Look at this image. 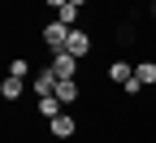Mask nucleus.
Segmentation results:
<instances>
[{"label":"nucleus","mask_w":156,"mask_h":143,"mask_svg":"<svg viewBox=\"0 0 156 143\" xmlns=\"http://www.w3.org/2000/svg\"><path fill=\"white\" fill-rule=\"evenodd\" d=\"M39 44H44L52 56H56V52H65V44H69V26H65V22H56V17H52V22H44V39H39Z\"/></svg>","instance_id":"f257e3e1"},{"label":"nucleus","mask_w":156,"mask_h":143,"mask_svg":"<svg viewBox=\"0 0 156 143\" xmlns=\"http://www.w3.org/2000/svg\"><path fill=\"white\" fill-rule=\"evenodd\" d=\"M152 17H156V5H152Z\"/></svg>","instance_id":"2eb2a0df"},{"label":"nucleus","mask_w":156,"mask_h":143,"mask_svg":"<svg viewBox=\"0 0 156 143\" xmlns=\"http://www.w3.org/2000/svg\"><path fill=\"white\" fill-rule=\"evenodd\" d=\"M52 74H56V78H78V56L56 52V56H52Z\"/></svg>","instance_id":"39448f33"},{"label":"nucleus","mask_w":156,"mask_h":143,"mask_svg":"<svg viewBox=\"0 0 156 143\" xmlns=\"http://www.w3.org/2000/svg\"><path fill=\"white\" fill-rule=\"evenodd\" d=\"M22 91H26V78H13V74H9V78H5V83H0V95H5V100H9V104H13V100H17V95H22Z\"/></svg>","instance_id":"6e6552de"},{"label":"nucleus","mask_w":156,"mask_h":143,"mask_svg":"<svg viewBox=\"0 0 156 143\" xmlns=\"http://www.w3.org/2000/svg\"><path fill=\"white\" fill-rule=\"evenodd\" d=\"M56 100L69 109L74 100H78V78H61V83H56Z\"/></svg>","instance_id":"0eeeda50"},{"label":"nucleus","mask_w":156,"mask_h":143,"mask_svg":"<svg viewBox=\"0 0 156 143\" xmlns=\"http://www.w3.org/2000/svg\"><path fill=\"white\" fill-rule=\"evenodd\" d=\"M56 22H65L69 30L78 26V5H65V9H56Z\"/></svg>","instance_id":"9b49d317"},{"label":"nucleus","mask_w":156,"mask_h":143,"mask_svg":"<svg viewBox=\"0 0 156 143\" xmlns=\"http://www.w3.org/2000/svg\"><path fill=\"white\" fill-rule=\"evenodd\" d=\"M134 78H139L143 87H152L156 83V61H139V65H134Z\"/></svg>","instance_id":"9d476101"},{"label":"nucleus","mask_w":156,"mask_h":143,"mask_svg":"<svg viewBox=\"0 0 156 143\" xmlns=\"http://www.w3.org/2000/svg\"><path fill=\"white\" fill-rule=\"evenodd\" d=\"M69 5V0H48V9H65Z\"/></svg>","instance_id":"ddd939ff"},{"label":"nucleus","mask_w":156,"mask_h":143,"mask_svg":"<svg viewBox=\"0 0 156 143\" xmlns=\"http://www.w3.org/2000/svg\"><path fill=\"white\" fill-rule=\"evenodd\" d=\"M48 130H52V139H74V134H78V121H74L69 113H61V117L48 121Z\"/></svg>","instance_id":"423d86ee"},{"label":"nucleus","mask_w":156,"mask_h":143,"mask_svg":"<svg viewBox=\"0 0 156 143\" xmlns=\"http://www.w3.org/2000/svg\"><path fill=\"white\" fill-rule=\"evenodd\" d=\"M65 52H69V56H78V61H83V56L91 52V35H87L83 26H74V30H69V44H65Z\"/></svg>","instance_id":"7ed1b4c3"},{"label":"nucleus","mask_w":156,"mask_h":143,"mask_svg":"<svg viewBox=\"0 0 156 143\" xmlns=\"http://www.w3.org/2000/svg\"><path fill=\"white\" fill-rule=\"evenodd\" d=\"M69 5H78V9H83V5H87V0H69Z\"/></svg>","instance_id":"4468645a"},{"label":"nucleus","mask_w":156,"mask_h":143,"mask_svg":"<svg viewBox=\"0 0 156 143\" xmlns=\"http://www.w3.org/2000/svg\"><path fill=\"white\" fill-rule=\"evenodd\" d=\"M9 74H13V78H26V74H30V61H22V56H17L13 65H9Z\"/></svg>","instance_id":"f8f14e48"},{"label":"nucleus","mask_w":156,"mask_h":143,"mask_svg":"<svg viewBox=\"0 0 156 143\" xmlns=\"http://www.w3.org/2000/svg\"><path fill=\"white\" fill-rule=\"evenodd\" d=\"M104 78H108V83H117V87H126L130 78H134V65H130V61H108Z\"/></svg>","instance_id":"20e7f679"},{"label":"nucleus","mask_w":156,"mask_h":143,"mask_svg":"<svg viewBox=\"0 0 156 143\" xmlns=\"http://www.w3.org/2000/svg\"><path fill=\"white\" fill-rule=\"evenodd\" d=\"M56 83H61V78L52 74V65H48V70H39V74L30 78V87H35V95H39V100H44V95H56Z\"/></svg>","instance_id":"f03ea898"},{"label":"nucleus","mask_w":156,"mask_h":143,"mask_svg":"<svg viewBox=\"0 0 156 143\" xmlns=\"http://www.w3.org/2000/svg\"><path fill=\"white\" fill-rule=\"evenodd\" d=\"M61 113H65V104H61L56 95H44V100H39V117L52 121V117H61Z\"/></svg>","instance_id":"1a4fd4ad"}]
</instances>
